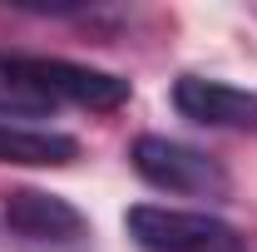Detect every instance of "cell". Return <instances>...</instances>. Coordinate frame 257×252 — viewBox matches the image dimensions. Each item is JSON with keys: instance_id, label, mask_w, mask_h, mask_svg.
Masks as SVG:
<instances>
[{"instance_id": "obj_6", "label": "cell", "mask_w": 257, "mask_h": 252, "mask_svg": "<svg viewBox=\"0 0 257 252\" xmlns=\"http://www.w3.org/2000/svg\"><path fill=\"white\" fill-rule=\"evenodd\" d=\"M79 158V139L55 134V129H20L0 119V163H20V168H64Z\"/></svg>"}, {"instance_id": "obj_3", "label": "cell", "mask_w": 257, "mask_h": 252, "mask_svg": "<svg viewBox=\"0 0 257 252\" xmlns=\"http://www.w3.org/2000/svg\"><path fill=\"white\" fill-rule=\"evenodd\" d=\"M35 84L55 104H79V109H94V114H109L128 104V79L124 74H109V69H94V64H74V60H45V55H25Z\"/></svg>"}, {"instance_id": "obj_4", "label": "cell", "mask_w": 257, "mask_h": 252, "mask_svg": "<svg viewBox=\"0 0 257 252\" xmlns=\"http://www.w3.org/2000/svg\"><path fill=\"white\" fill-rule=\"evenodd\" d=\"M5 227L15 237H25L35 247H69L79 237H89V222L84 213L60 198V193H45V188H15L5 198Z\"/></svg>"}, {"instance_id": "obj_2", "label": "cell", "mask_w": 257, "mask_h": 252, "mask_svg": "<svg viewBox=\"0 0 257 252\" xmlns=\"http://www.w3.org/2000/svg\"><path fill=\"white\" fill-rule=\"evenodd\" d=\"M124 232L144 252H237V232L223 218L188 213V208L139 203L124 213Z\"/></svg>"}, {"instance_id": "obj_5", "label": "cell", "mask_w": 257, "mask_h": 252, "mask_svg": "<svg viewBox=\"0 0 257 252\" xmlns=\"http://www.w3.org/2000/svg\"><path fill=\"white\" fill-rule=\"evenodd\" d=\"M173 109L203 129H257V94L227 79L183 74L173 79Z\"/></svg>"}, {"instance_id": "obj_7", "label": "cell", "mask_w": 257, "mask_h": 252, "mask_svg": "<svg viewBox=\"0 0 257 252\" xmlns=\"http://www.w3.org/2000/svg\"><path fill=\"white\" fill-rule=\"evenodd\" d=\"M60 104L35 84L25 55H0V114L10 119H40V114H55Z\"/></svg>"}, {"instance_id": "obj_1", "label": "cell", "mask_w": 257, "mask_h": 252, "mask_svg": "<svg viewBox=\"0 0 257 252\" xmlns=\"http://www.w3.org/2000/svg\"><path fill=\"white\" fill-rule=\"evenodd\" d=\"M128 163L144 183H154L163 193H188V198H227V168L218 158H208L193 144L163 139V134H144L134 139Z\"/></svg>"}]
</instances>
